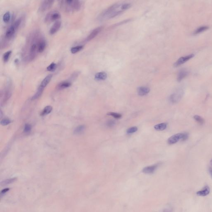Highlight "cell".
Returning a JSON list of instances; mask_svg holds the SVG:
<instances>
[{
  "label": "cell",
  "instance_id": "6da1fadb",
  "mask_svg": "<svg viewBox=\"0 0 212 212\" xmlns=\"http://www.w3.org/2000/svg\"><path fill=\"white\" fill-rule=\"evenodd\" d=\"M40 33L35 32L29 36L26 46L23 50V56L26 54V56L24 57V60L31 61L34 59L39 53L38 45L40 40L42 37L40 36Z\"/></svg>",
  "mask_w": 212,
  "mask_h": 212
},
{
  "label": "cell",
  "instance_id": "7a4b0ae2",
  "mask_svg": "<svg viewBox=\"0 0 212 212\" xmlns=\"http://www.w3.org/2000/svg\"><path fill=\"white\" fill-rule=\"evenodd\" d=\"M60 6L62 10L67 13L74 12L79 10L81 3L79 1L65 0L59 1Z\"/></svg>",
  "mask_w": 212,
  "mask_h": 212
},
{
  "label": "cell",
  "instance_id": "3957f363",
  "mask_svg": "<svg viewBox=\"0 0 212 212\" xmlns=\"http://www.w3.org/2000/svg\"><path fill=\"white\" fill-rule=\"evenodd\" d=\"M21 23V22L20 20H17L12 26H10L7 30L5 35V38L6 40H9L13 38L16 33V31L19 28Z\"/></svg>",
  "mask_w": 212,
  "mask_h": 212
},
{
  "label": "cell",
  "instance_id": "277c9868",
  "mask_svg": "<svg viewBox=\"0 0 212 212\" xmlns=\"http://www.w3.org/2000/svg\"><path fill=\"white\" fill-rule=\"evenodd\" d=\"M121 5L119 3L115 4L109 7L108 8L105 10L104 11L101 13L99 18L101 20H105V19H109L110 18L111 15L113 14L114 12H115L117 8L121 7Z\"/></svg>",
  "mask_w": 212,
  "mask_h": 212
},
{
  "label": "cell",
  "instance_id": "5b68a950",
  "mask_svg": "<svg viewBox=\"0 0 212 212\" xmlns=\"http://www.w3.org/2000/svg\"><path fill=\"white\" fill-rule=\"evenodd\" d=\"M189 138V135L186 133H179L175 134L169 138L167 140L168 144L170 145L175 144L179 141H184L186 140Z\"/></svg>",
  "mask_w": 212,
  "mask_h": 212
},
{
  "label": "cell",
  "instance_id": "8992f818",
  "mask_svg": "<svg viewBox=\"0 0 212 212\" xmlns=\"http://www.w3.org/2000/svg\"><path fill=\"white\" fill-rule=\"evenodd\" d=\"M60 14L58 11L53 10L47 13L45 17L44 20L46 23H50L60 19Z\"/></svg>",
  "mask_w": 212,
  "mask_h": 212
},
{
  "label": "cell",
  "instance_id": "52a82bcc",
  "mask_svg": "<svg viewBox=\"0 0 212 212\" xmlns=\"http://www.w3.org/2000/svg\"><path fill=\"white\" fill-rule=\"evenodd\" d=\"M183 94V90L182 89H179L171 95L169 98V101L172 104L179 102L182 97Z\"/></svg>",
  "mask_w": 212,
  "mask_h": 212
},
{
  "label": "cell",
  "instance_id": "ba28073f",
  "mask_svg": "<svg viewBox=\"0 0 212 212\" xmlns=\"http://www.w3.org/2000/svg\"><path fill=\"white\" fill-rule=\"evenodd\" d=\"M54 1H42L40 6L39 10L42 12H44L51 8L54 4Z\"/></svg>",
  "mask_w": 212,
  "mask_h": 212
},
{
  "label": "cell",
  "instance_id": "9c48e42d",
  "mask_svg": "<svg viewBox=\"0 0 212 212\" xmlns=\"http://www.w3.org/2000/svg\"><path fill=\"white\" fill-rule=\"evenodd\" d=\"M194 56V55L193 54H191L189 55H187L186 56L181 57L179 59H178V60L174 63V66L177 67L180 66L193 58Z\"/></svg>",
  "mask_w": 212,
  "mask_h": 212
},
{
  "label": "cell",
  "instance_id": "30bf717a",
  "mask_svg": "<svg viewBox=\"0 0 212 212\" xmlns=\"http://www.w3.org/2000/svg\"><path fill=\"white\" fill-rule=\"evenodd\" d=\"M1 104L2 103L4 104L7 102L11 96V91L10 90V89L7 88L3 92V93L2 92L1 93Z\"/></svg>",
  "mask_w": 212,
  "mask_h": 212
},
{
  "label": "cell",
  "instance_id": "8fae6325",
  "mask_svg": "<svg viewBox=\"0 0 212 212\" xmlns=\"http://www.w3.org/2000/svg\"><path fill=\"white\" fill-rule=\"evenodd\" d=\"M102 27H100L93 30L92 32L90 33V34L88 35L86 38V41L88 42V41H91L92 39L95 38L96 36H97V35L99 34V33L102 31Z\"/></svg>",
  "mask_w": 212,
  "mask_h": 212
},
{
  "label": "cell",
  "instance_id": "7c38bea8",
  "mask_svg": "<svg viewBox=\"0 0 212 212\" xmlns=\"http://www.w3.org/2000/svg\"><path fill=\"white\" fill-rule=\"evenodd\" d=\"M158 165V164H155L151 166H147L143 168L142 171L145 174H153L157 169Z\"/></svg>",
  "mask_w": 212,
  "mask_h": 212
},
{
  "label": "cell",
  "instance_id": "4fadbf2b",
  "mask_svg": "<svg viewBox=\"0 0 212 212\" xmlns=\"http://www.w3.org/2000/svg\"><path fill=\"white\" fill-rule=\"evenodd\" d=\"M210 192V188L208 185L205 186L201 190L197 191L196 194L200 196H206L209 194Z\"/></svg>",
  "mask_w": 212,
  "mask_h": 212
},
{
  "label": "cell",
  "instance_id": "5bb4252c",
  "mask_svg": "<svg viewBox=\"0 0 212 212\" xmlns=\"http://www.w3.org/2000/svg\"><path fill=\"white\" fill-rule=\"evenodd\" d=\"M61 25V22L60 21H57L56 22L50 30V34H54L57 32L60 28Z\"/></svg>",
  "mask_w": 212,
  "mask_h": 212
},
{
  "label": "cell",
  "instance_id": "9a60e30c",
  "mask_svg": "<svg viewBox=\"0 0 212 212\" xmlns=\"http://www.w3.org/2000/svg\"><path fill=\"white\" fill-rule=\"evenodd\" d=\"M52 77H53V76L52 74L48 75L47 76L45 77V78L42 81L39 87L44 90L45 87H46L48 84L51 81Z\"/></svg>",
  "mask_w": 212,
  "mask_h": 212
},
{
  "label": "cell",
  "instance_id": "2e32d148",
  "mask_svg": "<svg viewBox=\"0 0 212 212\" xmlns=\"http://www.w3.org/2000/svg\"><path fill=\"white\" fill-rule=\"evenodd\" d=\"M71 85V82L68 81H64L60 82L56 86V89L58 90H61L63 89L68 88Z\"/></svg>",
  "mask_w": 212,
  "mask_h": 212
},
{
  "label": "cell",
  "instance_id": "e0dca14e",
  "mask_svg": "<svg viewBox=\"0 0 212 212\" xmlns=\"http://www.w3.org/2000/svg\"><path fill=\"white\" fill-rule=\"evenodd\" d=\"M189 74V72L186 70L183 69L180 70L177 75V81L181 82Z\"/></svg>",
  "mask_w": 212,
  "mask_h": 212
},
{
  "label": "cell",
  "instance_id": "ac0fdd59",
  "mask_svg": "<svg viewBox=\"0 0 212 212\" xmlns=\"http://www.w3.org/2000/svg\"><path fill=\"white\" fill-rule=\"evenodd\" d=\"M150 89L146 87H140L138 89V93L141 96L145 95L149 93Z\"/></svg>",
  "mask_w": 212,
  "mask_h": 212
},
{
  "label": "cell",
  "instance_id": "d6986e66",
  "mask_svg": "<svg viewBox=\"0 0 212 212\" xmlns=\"http://www.w3.org/2000/svg\"><path fill=\"white\" fill-rule=\"evenodd\" d=\"M46 47V42L44 38H42L40 40L39 43L38 52L39 53H42L44 51Z\"/></svg>",
  "mask_w": 212,
  "mask_h": 212
},
{
  "label": "cell",
  "instance_id": "ffe728a7",
  "mask_svg": "<svg viewBox=\"0 0 212 212\" xmlns=\"http://www.w3.org/2000/svg\"><path fill=\"white\" fill-rule=\"evenodd\" d=\"M107 74L106 73L104 72H99L96 74L95 78L97 80H104L106 79L107 78Z\"/></svg>",
  "mask_w": 212,
  "mask_h": 212
},
{
  "label": "cell",
  "instance_id": "44dd1931",
  "mask_svg": "<svg viewBox=\"0 0 212 212\" xmlns=\"http://www.w3.org/2000/svg\"><path fill=\"white\" fill-rule=\"evenodd\" d=\"M209 27L208 26H201L199 27V28H198L196 30H195V31L194 33V34H200V33L203 32H205V31H206L207 30H208L209 29Z\"/></svg>",
  "mask_w": 212,
  "mask_h": 212
},
{
  "label": "cell",
  "instance_id": "7402d4cb",
  "mask_svg": "<svg viewBox=\"0 0 212 212\" xmlns=\"http://www.w3.org/2000/svg\"><path fill=\"white\" fill-rule=\"evenodd\" d=\"M167 127V124L165 123L157 124L154 127V129L157 131H161L165 130Z\"/></svg>",
  "mask_w": 212,
  "mask_h": 212
},
{
  "label": "cell",
  "instance_id": "603a6c76",
  "mask_svg": "<svg viewBox=\"0 0 212 212\" xmlns=\"http://www.w3.org/2000/svg\"><path fill=\"white\" fill-rule=\"evenodd\" d=\"M52 107L51 106H47L44 108L43 111L41 112V115L42 116L46 115L49 114L52 112Z\"/></svg>",
  "mask_w": 212,
  "mask_h": 212
},
{
  "label": "cell",
  "instance_id": "cb8c5ba5",
  "mask_svg": "<svg viewBox=\"0 0 212 212\" xmlns=\"http://www.w3.org/2000/svg\"><path fill=\"white\" fill-rule=\"evenodd\" d=\"M85 125L79 126L75 129L74 133L76 134H80L85 131Z\"/></svg>",
  "mask_w": 212,
  "mask_h": 212
},
{
  "label": "cell",
  "instance_id": "d4e9b609",
  "mask_svg": "<svg viewBox=\"0 0 212 212\" xmlns=\"http://www.w3.org/2000/svg\"><path fill=\"white\" fill-rule=\"evenodd\" d=\"M83 46L80 45L78 46H75L73 47L72 48L70 49L71 53L73 54H75L78 53V52L81 51L83 48Z\"/></svg>",
  "mask_w": 212,
  "mask_h": 212
},
{
  "label": "cell",
  "instance_id": "484cf974",
  "mask_svg": "<svg viewBox=\"0 0 212 212\" xmlns=\"http://www.w3.org/2000/svg\"><path fill=\"white\" fill-rule=\"evenodd\" d=\"M44 89H42L40 87H39L38 89V91L36 92V93L35 94V95L33 96L32 97V99L34 100L36 99H38L39 97L41 96L42 94L43 93V91H44Z\"/></svg>",
  "mask_w": 212,
  "mask_h": 212
},
{
  "label": "cell",
  "instance_id": "4316f807",
  "mask_svg": "<svg viewBox=\"0 0 212 212\" xmlns=\"http://www.w3.org/2000/svg\"><path fill=\"white\" fill-rule=\"evenodd\" d=\"M193 118L195 121L200 125H203V124H204L205 122L204 119L200 116L195 115L193 117Z\"/></svg>",
  "mask_w": 212,
  "mask_h": 212
},
{
  "label": "cell",
  "instance_id": "83f0119b",
  "mask_svg": "<svg viewBox=\"0 0 212 212\" xmlns=\"http://www.w3.org/2000/svg\"><path fill=\"white\" fill-rule=\"evenodd\" d=\"M11 54H12L11 51H8L4 54V55H3V60L5 63H6L8 61Z\"/></svg>",
  "mask_w": 212,
  "mask_h": 212
},
{
  "label": "cell",
  "instance_id": "f1b7e54d",
  "mask_svg": "<svg viewBox=\"0 0 212 212\" xmlns=\"http://www.w3.org/2000/svg\"><path fill=\"white\" fill-rule=\"evenodd\" d=\"M10 18V13L9 12H7L5 13L4 15H3V20L5 23H6L9 22Z\"/></svg>",
  "mask_w": 212,
  "mask_h": 212
},
{
  "label": "cell",
  "instance_id": "f546056e",
  "mask_svg": "<svg viewBox=\"0 0 212 212\" xmlns=\"http://www.w3.org/2000/svg\"><path fill=\"white\" fill-rule=\"evenodd\" d=\"M57 68V65L54 63H52L47 67V70L48 71L53 72L55 71Z\"/></svg>",
  "mask_w": 212,
  "mask_h": 212
},
{
  "label": "cell",
  "instance_id": "4dcf8cb0",
  "mask_svg": "<svg viewBox=\"0 0 212 212\" xmlns=\"http://www.w3.org/2000/svg\"><path fill=\"white\" fill-rule=\"evenodd\" d=\"M16 178H13L9 179H6V180L4 181L1 183V185H7L11 184L16 180Z\"/></svg>",
  "mask_w": 212,
  "mask_h": 212
},
{
  "label": "cell",
  "instance_id": "1f68e13d",
  "mask_svg": "<svg viewBox=\"0 0 212 212\" xmlns=\"http://www.w3.org/2000/svg\"><path fill=\"white\" fill-rule=\"evenodd\" d=\"M107 115L109 116H111L116 119H120L122 117V115L120 114L117 113L115 112H110L108 113Z\"/></svg>",
  "mask_w": 212,
  "mask_h": 212
},
{
  "label": "cell",
  "instance_id": "d6a6232c",
  "mask_svg": "<svg viewBox=\"0 0 212 212\" xmlns=\"http://www.w3.org/2000/svg\"><path fill=\"white\" fill-rule=\"evenodd\" d=\"M131 6V4L130 3H126L125 4H122L121 6V10L124 11L125 10L129 9Z\"/></svg>",
  "mask_w": 212,
  "mask_h": 212
},
{
  "label": "cell",
  "instance_id": "836d02e7",
  "mask_svg": "<svg viewBox=\"0 0 212 212\" xmlns=\"http://www.w3.org/2000/svg\"><path fill=\"white\" fill-rule=\"evenodd\" d=\"M32 126L30 124L26 123L24 126V131L26 133H30L32 130Z\"/></svg>",
  "mask_w": 212,
  "mask_h": 212
},
{
  "label": "cell",
  "instance_id": "e575fe53",
  "mask_svg": "<svg viewBox=\"0 0 212 212\" xmlns=\"http://www.w3.org/2000/svg\"><path fill=\"white\" fill-rule=\"evenodd\" d=\"M138 130V128L136 127H132L128 129L127 131V133L128 134H131L133 133L136 132Z\"/></svg>",
  "mask_w": 212,
  "mask_h": 212
},
{
  "label": "cell",
  "instance_id": "d590c367",
  "mask_svg": "<svg viewBox=\"0 0 212 212\" xmlns=\"http://www.w3.org/2000/svg\"><path fill=\"white\" fill-rule=\"evenodd\" d=\"M11 123V121L8 119H4L1 120V124L3 126L8 125Z\"/></svg>",
  "mask_w": 212,
  "mask_h": 212
},
{
  "label": "cell",
  "instance_id": "8d00e7d4",
  "mask_svg": "<svg viewBox=\"0 0 212 212\" xmlns=\"http://www.w3.org/2000/svg\"><path fill=\"white\" fill-rule=\"evenodd\" d=\"M115 122L114 120H109L107 122V125L109 127H112L115 125Z\"/></svg>",
  "mask_w": 212,
  "mask_h": 212
},
{
  "label": "cell",
  "instance_id": "74e56055",
  "mask_svg": "<svg viewBox=\"0 0 212 212\" xmlns=\"http://www.w3.org/2000/svg\"><path fill=\"white\" fill-rule=\"evenodd\" d=\"M9 188H6V189H3V190L1 191V197H2V196H3V195H4L6 193L8 192V191H9Z\"/></svg>",
  "mask_w": 212,
  "mask_h": 212
},
{
  "label": "cell",
  "instance_id": "f35d334b",
  "mask_svg": "<svg viewBox=\"0 0 212 212\" xmlns=\"http://www.w3.org/2000/svg\"><path fill=\"white\" fill-rule=\"evenodd\" d=\"M163 212H172V209L171 208H167L164 210Z\"/></svg>",
  "mask_w": 212,
  "mask_h": 212
},
{
  "label": "cell",
  "instance_id": "ab89813d",
  "mask_svg": "<svg viewBox=\"0 0 212 212\" xmlns=\"http://www.w3.org/2000/svg\"><path fill=\"white\" fill-rule=\"evenodd\" d=\"M209 173H210V176H211V177L212 178V168L210 167V168H209Z\"/></svg>",
  "mask_w": 212,
  "mask_h": 212
},
{
  "label": "cell",
  "instance_id": "60d3db41",
  "mask_svg": "<svg viewBox=\"0 0 212 212\" xmlns=\"http://www.w3.org/2000/svg\"><path fill=\"white\" fill-rule=\"evenodd\" d=\"M210 164L211 166L212 167V159H211V160H210Z\"/></svg>",
  "mask_w": 212,
  "mask_h": 212
}]
</instances>
